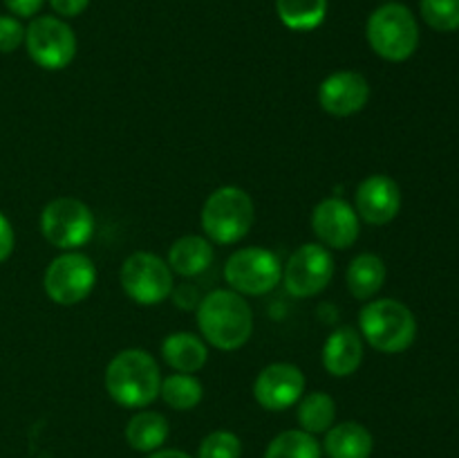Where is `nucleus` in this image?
Segmentation results:
<instances>
[{"label":"nucleus","mask_w":459,"mask_h":458,"mask_svg":"<svg viewBox=\"0 0 459 458\" xmlns=\"http://www.w3.org/2000/svg\"><path fill=\"white\" fill-rule=\"evenodd\" d=\"M334 277L332 251L321 242H305L291 251L282 268V286L296 299H309L325 290Z\"/></svg>","instance_id":"nucleus-11"},{"label":"nucleus","mask_w":459,"mask_h":458,"mask_svg":"<svg viewBox=\"0 0 459 458\" xmlns=\"http://www.w3.org/2000/svg\"><path fill=\"white\" fill-rule=\"evenodd\" d=\"M323 368L332 377H350L363 362V337L357 328L341 326L323 344Z\"/></svg>","instance_id":"nucleus-16"},{"label":"nucleus","mask_w":459,"mask_h":458,"mask_svg":"<svg viewBox=\"0 0 459 458\" xmlns=\"http://www.w3.org/2000/svg\"><path fill=\"white\" fill-rule=\"evenodd\" d=\"M13 242H16V236H13L12 223H9L7 216L0 211V263H4V260L12 256Z\"/></svg>","instance_id":"nucleus-30"},{"label":"nucleus","mask_w":459,"mask_h":458,"mask_svg":"<svg viewBox=\"0 0 459 458\" xmlns=\"http://www.w3.org/2000/svg\"><path fill=\"white\" fill-rule=\"evenodd\" d=\"M388 269L381 256L372 254V251H363V254L354 256L345 272V283H348V292L359 301H370L379 295L384 287Z\"/></svg>","instance_id":"nucleus-20"},{"label":"nucleus","mask_w":459,"mask_h":458,"mask_svg":"<svg viewBox=\"0 0 459 458\" xmlns=\"http://www.w3.org/2000/svg\"><path fill=\"white\" fill-rule=\"evenodd\" d=\"M276 13L291 31H312L327 16V0H276Z\"/></svg>","instance_id":"nucleus-23"},{"label":"nucleus","mask_w":459,"mask_h":458,"mask_svg":"<svg viewBox=\"0 0 459 458\" xmlns=\"http://www.w3.org/2000/svg\"><path fill=\"white\" fill-rule=\"evenodd\" d=\"M146 458H193L191 454L182 452V449H157V452L148 454Z\"/></svg>","instance_id":"nucleus-32"},{"label":"nucleus","mask_w":459,"mask_h":458,"mask_svg":"<svg viewBox=\"0 0 459 458\" xmlns=\"http://www.w3.org/2000/svg\"><path fill=\"white\" fill-rule=\"evenodd\" d=\"M97 229L92 209L79 198H56L40 211V233L61 251H76L88 245Z\"/></svg>","instance_id":"nucleus-6"},{"label":"nucleus","mask_w":459,"mask_h":458,"mask_svg":"<svg viewBox=\"0 0 459 458\" xmlns=\"http://www.w3.org/2000/svg\"><path fill=\"white\" fill-rule=\"evenodd\" d=\"M97 286V265L83 251H63L45 268L43 290L56 305H76Z\"/></svg>","instance_id":"nucleus-9"},{"label":"nucleus","mask_w":459,"mask_h":458,"mask_svg":"<svg viewBox=\"0 0 459 458\" xmlns=\"http://www.w3.org/2000/svg\"><path fill=\"white\" fill-rule=\"evenodd\" d=\"M242 456V440L233 431L218 429L204 436L200 443L197 458H240Z\"/></svg>","instance_id":"nucleus-27"},{"label":"nucleus","mask_w":459,"mask_h":458,"mask_svg":"<svg viewBox=\"0 0 459 458\" xmlns=\"http://www.w3.org/2000/svg\"><path fill=\"white\" fill-rule=\"evenodd\" d=\"M370 101V84L361 72L339 70L318 85V106L332 117H352Z\"/></svg>","instance_id":"nucleus-15"},{"label":"nucleus","mask_w":459,"mask_h":458,"mask_svg":"<svg viewBox=\"0 0 459 458\" xmlns=\"http://www.w3.org/2000/svg\"><path fill=\"white\" fill-rule=\"evenodd\" d=\"M25 43V27L16 16H0V54L16 52Z\"/></svg>","instance_id":"nucleus-28"},{"label":"nucleus","mask_w":459,"mask_h":458,"mask_svg":"<svg viewBox=\"0 0 459 458\" xmlns=\"http://www.w3.org/2000/svg\"><path fill=\"white\" fill-rule=\"evenodd\" d=\"M103 384L119 407L146 409L160 398V364L148 350L126 348L108 362Z\"/></svg>","instance_id":"nucleus-2"},{"label":"nucleus","mask_w":459,"mask_h":458,"mask_svg":"<svg viewBox=\"0 0 459 458\" xmlns=\"http://www.w3.org/2000/svg\"><path fill=\"white\" fill-rule=\"evenodd\" d=\"M4 7L16 18H36V13L43 9L45 0H3Z\"/></svg>","instance_id":"nucleus-29"},{"label":"nucleus","mask_w":459,"mask_h":458,"mask_svg":"<svg viewBox=\"0 0 459 458\" xmlns=\"http://www.w3.org/2000/svg\"><path fill=\"white\" fill-rule=\"evenodd\" d=\"M305 395V375L296 364L273 362L258 373L254 398L267 411H285Z\"/></svg>","instance_id":"nucleus-13"},{"label":"nucleus","mask_w":459,"mask_h":458,"mask_svg":"<svg viewBox=\"0 0 459 458\" xmlns=\"http://www.w3.org/2000/svg\"><path fill=\"white\" fill-rule=\"evenodd\" d=\"M166 263L179 277H197L213 263V242L200 233H186L170 245Z\"/></svg>","instance_id":"nucleus-18"},{"label":"nucleus","mask_w":459,"mask_h":458,"mask_svg":"<svg viewBox=\"0 0 459 458\" xmlns=\"http://www.w3.org/2000/svg\"><path fill=\"white\" fill-rule=\"evenodd\" d=\"M90 0H49V7L61 18H76L88 9Z\"/></svg>","instance_id":"nucleus-31"},{"label":"nucleus","mask_w":459,"mask_h":458,"mask_svg":"<svg viewBox=\"0 0 459 458\" xmlns=\"http://www.w3.org/2000/svg\"><path fill=\"white\" fill-rule=\"evenodd\" d=\"M161 357L175 373H191V375H195L197 371L206 366L209 344L200 335H195V332H170L161 341Z\"/></svg>","instance_id":"nucleus-17"},{"label":"nucleus","mask_w":459,"mask_h":458,"mask_svg":"<svg viewBox=\"0 0 459 458\" xmlns=\"http://www.w3.org/2000/svg\"><path fill=\"white\" fill-rule=\"evenodd\" d=\"M327 458H370L375 449V438L370 429L361 422H339L325 431V443H323Z\"/></svg>","instance_id":"nucleus-19"},{"label":"nucleus","mask_w":459,"mask_h":458,"mask_svg":"<svg viewBox=\"0 0 459 458\" xmlns=\"http://www.w3.org/2000/svg\"><path fill=\"white\" fill-rule=\"evenodd\" d=\"M359 332L379 353L397 355L415 344L417 319L402 301L372 299L359 313Z\"/></svg>","instance_id":"nucleus-3"},{"label":"nucleus","mask_w":459,"mask_h":458,"mask_svg":"<svg viewBox=\"0 0 459 458\" xmlns=\"http://www.w3.org/2000/svg\"><path fill=\"white\" fill-rule=\"evenodd\" d=\"M170 434V425L164 413L160 411H137L126 425V440L134 452L152 454L161 449Z\"/></svg>","instance_id":"nucleus-21"},{"label":"nucleus","mask_w":459,"mask_h":458,"mask_svg":"<svg viewBox=\"0 0 459 458\" xmlns=\"http://www.w3.org/2000/svg\"><path fill=\"white\" fill-rule=\"evenodd\" d=\"M126 296L137 305H160L173 295V269L152 251H133L119 272Z\"/></svg>","instance_id":"nucleus-8"},{"label":"nucleus","mask_w":459,"mask_h":458,"mask_svg":"<svg viewBox=\"0 0 459 458\" xmlns=\"http://www.w3.org/2000/svg\"><path fill=\"white\" fill-rule=\"evenodd\" d=\"M255 220V207L249 193L240 187H220L211 193L202 207L200 223L204 236L218 245L240 242L251 232Z\"/></svg>","instance_id":"nucleus-5"},{"label":"nucleus","mask_w":459,"mask_h":458,"mask_svg":"<svg viewBox=\"0 0 459 458\" xmlns=\"http://www.w3.org/2000/svg\"><path fill=\"white\" fill-rule=\"evenodd\" d=\"M160 398L175 411H191L204 398V386L191 373H170L161 377Z\"/></svg>","instance_id":"nucleus-24"},{"label":"nucleus","mask_w":459,"mask_h":458,"mask_svg":"<svg viewBox=\"0 0 459 458\" xmlns=\"http://www.w3.org/2000/svg\"><path fill=\"white\" fill-rule=\"evenodd\" d=\"M366 39L377 57L390 63H402L420 48V25L406 4L390 0L370 13L366 22Z\"/></svg>","instance_id":"nucleus-4"},{"label":"nucleus","mask_w":459,"mask_h":458,"mask_svg":"<svg viewBox=\"0 0 459 458\" xmlns=\"http://www.w3.org/2000/svg\"><path fill=\"white\" fill-rule=\"evenodd\" d=\"M312 232L327 250H348L359 241L361 218L343 198H325L312 209Z\"/></svg>","instance_id":"nucleus-12"},{"label":"nucleus","mask_w":459,"mask_h":458,"mask_svg":"<svg viewBox=\"0 0 459 458\" xmlns=\"http://www.w3.org/2000/svg\"><path fill=\"white\" fill-rule=\"evenodd\" d=\"M229 290L242 296H263L282 281V263L276 251L267 247H242L224 263Z\"/></svg>","instance_id":"nucleus-7"},{"label":"nucleus","mask_w":459,"mask_h":458,"mask_svg":"<svg viewBox=\"0 0 459 458\" xmlns=\"http://www.w3.org/2000/svg\"><path fill=\"white\" fill-rule=\"evenodd\" d=\"M354 209L363 223L384 227L402 211V189L385 173L368 175L354 193Z\"/></svg>","instance_id":"nucleus-14"},{"label":"nucleus","mask_w":459,"mask_h":458,"mask_svg":"<svg viewBox=\"0 0 459 458\" xmlns=\"http://www.w3.org/2000/svg\"><path fill=\"white\" fill-rule=\"evenodd\" d=\"M321 454L316 436L303 429H287L269 443L264 458H321Z\"/></svg>","instance_id":"nucleus-25"},{"label":"nucleus","mask_w":459,"mask_h":458,"mask_svg":"<svg viewBox=\"0 0 459 458\" xmlns=\"http://www.w3.org/2000/svg\"><path fill=\"white\" fill-rule=\"evenodd\" d=\"M388 3H390V0H388Z\"/></svg>","instance_id":"nucleus-33"},{"label":"nucleus","mask_w":459,"mask_h":458,"mask_svg":"<svg viewBox=\"0 0 459 458\" xmlns=\"http://www.w3.org/2000/svg\"><path fill=\"white\" fill-rule=\"evenodd\" d=\"M200 337L218 350H238L251 339L254 313L242 295L233 290L209 292L197 304Z\"/></svg>","instance_id":"nucleus-1"},{"label":"nucleus","mask_w":459,"mask_h":458,"mask_svg":"<svg viewBox=\"0 0 459 458\" xmlns=\"http://www.w3.org/2000/svg\"><path fill=\"white\" fill-rule=\"evenodd\" d=\"M296 420H299L300 429L307 431V434H325V431H330L336 422L334 398H332L330 393H325V391L305 393L303 398L296 402Z\"/></svg>","instance_id":"nucleus-22"},{"label":"nucleus","mask_w":459,"mask_h":458,"mask_svg":"<svg viewBox=\"0 0 459 458\" xmlns=\"http://www.w3.org/2000/svg\"><path fill=\"white\" fill-rule=\"evenodd\" d=\"M420 13L435 31L459 30V0H420Z\"/></svg>","instance_id":"nucleus-26"},{"label":"nucleus","mask_w":459,"mask_h":458,"mask_svg":"<svg viewBox=\"0 0 459 458\" xmlns=\"http://www.w3.org/2000/svg\"><path fill=\"white\" fill-rule=\"evenodd\" d=\"M27 54L39 67L58 72L76 57V34L63 18L36 16L25 27Z\"/></svg>","instance_id":"nucleus-10"}]
</instances>
